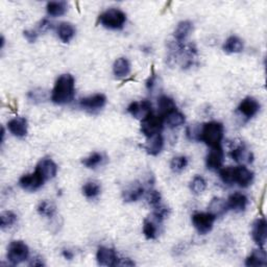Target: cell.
<instances>
[{"mask_svg": "<svg viewBox=\"0 0 267 267\" xmlns=\"http://www.w3.org/2000/svg\"><path fill=\"white\" fill-rule=\"evenodd\" d=\"M76 80L71 74H62L57 80L51 92V100L56 104H67L74 99Z\"/></svg>", "mask_w": 267, "mask_h": 267, "instance_id": "cell-1", "label": "cell"}, {"mask_svg": "<svg viewBox=\"0 0 267 267\" xmlns=\"http://www.w3.org/2000/svg\"><path fill=\"white\" fill-rule=\"evenodd\" d=\"M224 129L223 125L217 121H211L202 124L200 127L199 141L205 142L211 148L221 147Z\"/></svg>", "mask_w": 267, "mask_h": 267, "instance_id": "cell-2", "label": "cell"}, {"mask_svg": "<svg viewBox=\"0 0 267 267\" xmlns=\"http://www.w3.org/2000/svg\"><path fill=\"white\" fill-rule=\"evenodd\" d=\"M98 22L108 29H121L126 22V15L119 8H109L100 14Z\"/></svg>", "mask_w": 267, "mask_h": 267, "instance_id": "cell-3", "label": "cell"}, {"mask_svg": "<svg viewBox=\"0 0 267 267\" xmlns=\"http://www.w3.org/2000/svg\"><path fill=\"white\" fill-rule=\"evenodd\" d=\"M29 250L27 245L20 240H15L9 243L6 253V258L12 265H18L27 260Z\"/></svg>", "mask_w": 267, "mask_h": 267, "instance_id": "cell-4", "label": "cell"}, {"mask_svg": "<svg viewBox=\"0 0 267 267\" xmlns=\"http://www.w3.org/2000/svg\"><path fill=\"white\" fill-rule=\"evenodd\" d=\"M163 125H164L163 117L151 113L148 116H146L144 119L141 120V133L146 138H149L154 135L161 133Z\"/></svg>", "mask_w": 267, "mask_h": 267, "instance_id": "cell-5", "label": "cell"}, {"mask_svg": "<svg viewBox=\"0 0 267 267\" xmlns=\"http://www.w3.org/2000/svg\"><path fill=\"white\" fill-rule=\"evenodd\" d=\"M192 224L200 235L210 233L214 226L216 217L210 212H197L192 215Z\"/></svg>", "mask_w": 267, "mask_h": 267, "instance_id": "cell-6", "label": "cell"}, {"mask_svg": "<svg viewBox=\"0 0 267 267\" xmlns=\"http://www.w3.org/2000/svg\"><path fill=\"white\" fill-rule=\"evenodd\" d=\"M45 181L44 178L36 169L34 173L21 177L19 178V186L26 191L34 192L43 186Z\"/></svg>", "mask_w": 267, "mask_h": 267, "instance_id": "cell-7", "label": "cell"}, {"mask_svg": "<svg viewBox=\"0 0 267 267\" xmlns=\"http://www.w3.org/2000/svg\"><path fill=\"white\" fill-rule=\"evenodd\" d=\"M106 103V97L104 94L97 93L88 97H84L80 100V106L88 112H95L101 110Z\"/></svg>", "mask_w": 267, "mask_h": 267, "instance_id": "cell-8", "label": "cell"}, {"mask_svg": "<svg viewBox=\"0 0 267 267\" xmlns=\"http://www.w3.org/2000/svg\"><path fill=\"white\" fill-rule=\"evenodd\" d=\"M252 237L254 241L263 248L267 239V222L264 217L256 219L252 226Z\"/></svg>", "mask_w": 267, "mask_h": 267, "instance_id": "cell-9", "label": "cell"}, {"mask_svg": "<svg viewBox=\"0 0 267 267\" xmlns=\"http://www.w3.org/2000/svg\"><path fill=\"white\" fill-rule=\"evenodd\" d=\"M254 178V173L245 166H237L233 169L234 184H237L242 188L249 187L253 183Z\"/></svg>", "mask_w": 267, "mask_h": 267, "instance_id": "cell-10", "label": "cell"}, {"mask_svg": "<svg viewBox=\"0 0 267 267\" xmlns=\"http://www.w3.org/2000/svg\"><path fill=\"white\" fill-rule=\"evenodd\" d=\"M152 103L149 100H141V101H133L129 106H127V112H129L134 118L137 119H144L152 112Z\"/></svg>", "mask_w": 267, "mask_h": 267, "instance_id": "cell-11", "label": "cell"}, {"mask_svg": "<svg viewBox=\"0 0 267 267\" xmlns=\"http://www.w3.org/2000/svg\"><path fill=\"white\" fill-rule=\"evenodd\" d=\"M261 105L257 99L253 97L244 98L238 105V112L243 115L245 118L251 119L257 115L260 111Z\"/></svg>", "mask_w": 267, "mask_h": 267, "instance_id": "cell-12", "label": "cell"}, {"mask_svg": "<svg viewBox=\"0 0 267 267\" xmlns=\"http://www.w3.org/2000/svg\"><path fill=\"white\" fill-rule=\"evenodd\" d=\"M96 259L101 266H117L119 257L113 249L100 247L96 254Z\"/></svg>", "mask_w": 267, "mask_h": 267, "instance_id": "cell-13", "label": "cell"}, {"mask_svg": "<svg viewBox=\"0 0 267 267\" xmlns=\"http://www.w3.org/2000/svg\"><path fill=\"white\" fill-rule=\"evenodd\" d=\"M36 169L44 178L45 180H49L55 178L58 174V165L49 158L42 159L38 163Z\"/></svg>", "mask_w": 267, "mask_h": 267, "instance_id": "cell-14", "label": "cell"}, {"mask_svg": "<svg viewBox=\"0 0 267 267\" xmlns=\"http://www.w3.org/2000/svg\"><path fill=\"white\" fill-rule=\"evenodd\" d=\"M227 204L229 210L240 213L245 211V209L248 208L249 198L245 194L240 193V192H235V193L230 195L227 200Z\"/></svg>", "mask_w": 267, "mask_h": 267, "instance_id": "cell-15", "label": "cell"}, {"mask_svg": "<svg viewBox=\"0 0 267 267\" xmlns=\"http://www.w3.org/2000/svg\"><path fill=\"white\" fill-rule=\"evenodd\" d=\"M7 129L13 136L17 138H24L27 135V120L23 117H16L7 122Z\"/></svg>", "mask_w": 267, "mask_h": 267, "instance_id": "cell-16", "label": "cell"}, {"mask_svg": "<svg viewBox=\"0 0 267 267\" xmlns=\"http://www.w3.org/2000/svg\"><path fill=\"white\" fill-rule=\"evenodd\" d=\"M223 151L222 148H212L206 157V165L210 170H219L223 164Z\"/></svg>", "mask_w": 267, "mask_h": 267, "instance_id": "cell-17", "label": "cell"}, {"mask_svg": "<svg viewBox=\"0 0 267 267\" xmlns=\"http://www.w3.org/2000/svg\"><path fill=\"white\" fill-rule=\"evenodd\" d=\"M163 146H164V139L161 133H160L147 138V142L145 143L144 148L148 155L158 156L162 152Z\"/></svg>", "mask_w": 267, "mask_h": 267, "instance_id": "cell-18", "label": "cell"}, {"mask_svg": "<svg viewBox=\"0 0 267 267\" xmlns=\"http://www.w3.org/2000/svg\"><path fill=\"white\" fill-rule=\"evenodd\" d=\"M231 157L235 161L241 164H251L254 161V155L244 144L235 147L231 152Z\"/></svg>", "mask_w": 267, "mask_h": 267, "instance_id": "cell-19", "label": "cell"}, {"mask_svg": "<svg viewBox=\"0 0 267 267\" xmlns=\"http://www.w3.org/2000/svg\"><path fill=\"white\" fill-rule=\"evenodd\" d=\"M144 194V187L139 183H133L122 192V197L125 202H134L140 199Z\"/></svg>", "mask_w": 267, "mask_h": 267, "instance_id": "cell-20", "label": "cell"}, {"mask_svg": "<svg viewBox=\"0 0 267 267\" xmlns=\"http://www.w3.org/2000/svg\"><path fill=\"white\" fill-rule=\"evenodd\" d=\"M192 30H193V23H192L191 21H180L177 25V28L174 33L177 43H184L185 40L192 33Z\"/></svg>", "mask_w": 267, "mask_h": 267, "instance_id": "cell-21", "label": "cell"}, {"mask_svg": "<svg viewBox=\"0 0 267 267\" xmlns=\"http://www.w3.org/2000/svg\"><path fill=\"white\" fill-rule=\"evenodd\" d=\"M266 264H267V256L263 248L254 251L249 257L245 259V265L248 267L266 266Z\"/></svg>", "mask_w": 267, "mask_h": 267, "instance_id": "cell-22", "label": "cell"}, {"mask_svg": "<svg viewBox=\"0 0 267 267\" xmlns=\"http://www.w3.org/2000/svg\"><path fill=\"white\" fill-rule=\"evenodd\" d=\"M160 223H162V222L158 221L153 216H149V218L144 219V222H143V234H144V236H145L146 239H148V240L157 239L158 235H159L158 226Z\"/></svg>", "mask_w": 267, "mask_h": 267, "instance_id": "cell-23", "label": "cell"}, {"mask_svg": "<svg viewBox=\"0 0 267 267\" xmlns=\"http://www.w3.org/2000/svg\"><path fill=\"white\" fill-rule=\"evenodd\" d=\"M131 72V64L126 58L117 59L113 65V73L116 78H125Z\"/></svg>", "mask_w": 267, "mask_h": 267, "instance_id": "cell-24", "label": "cell"}, {"mask_svg": "<svg viewBox=\"0 0 267 267\" xmlns=\"http://www.w3.org/2000/svg\"><path fill=\"white\" fill-rule=\"evenodd\" d=\"M208 209H209V212L211 213V214L214 215L216 218L224 215L229 211L227 201L222 198H219V197L213 198L210 201Z\"/></svg>", "mask_w": 267, "mask_h": 267, "instance_id": "cell-25", "label": "cell"}, {"mask_svg": "<svg viewBox=\"0 0 267 267\" xmlns=\"http://www.w3.org/2000/svg\"><path fill=\"white\" fill-rule=\"evenodd\" d=\"M158 109L160 113L159 115L164 117L168 113L177 110V104L172 97H169L167 95H162L158 99Z\"/></svg>", "mask_w": 267, "mask_h": 267, "instance_id": "cell-26", "label": "cell"}, {"mask_svg": "<svg viewBox=\"0 0 267 267\" xmlns=\"http://www.w3.org/2000/svg\"><path fill=\"white\" fill-rule=\"evenodd\" d=\"M164 123H166L170 129H176V127H178L180 125H183L186 121L185 115L179 112L178 109L168 113L166 116L163 117Z\"/></svg>", "mask_w": 267, "mask_h": 267, "instance_id": "cell-27", "label": "cell"}, {"mask_svg": "<svg viewBox=\"0 0 267 267\" xmlns=\"http://www.w3.org/2000/svg\"><path fill=\"white\" fill-rule=\"evenodd\" d=\"M243 41L237 36H231L224 42L222 49L227 53H239L243 50Z\"/></svg>", "mask_w": 267, "mask_h": 267, "instance_id": "cell-28", "label": "cell"}, {"mask_svg": "<svg viewBox=\"0 0 267 267\" xmlns=\"http://www.w3.org/2000/svg\"><path fill=\"white\" fill-rule=\"evenodd\" d=\"M58 36L64 43H69L76 36V28L71 23L63 22L58 27Z\"/></svg>", "mask_w": 267, "mask_h": 267, "instance_id": "cell-29", "label": "cell"}, {"mask_svg": "<svg viewBox=\"0 0 267 267\" xmlns=\"http://www.w3.org/2000/svg\"><path fill=\"white\" fill-rule=\"evenodd\" d=\"M68 9V3L65 1H51L46 5V10L49 16L60 17L65 15Z\"/></svg>", "mask_w": 267, "mask_h": 267, "instance_id": "cell-30", "label": "cell"}, {"mask_svg": "<svg viewBox=\"0 0 267 267\" xmlns=\"http://www.w3.org/2000/svg\"><path fill=\"white\" fill-rule=\"evenodd\" d=\"M37 210H38L40 215L45 216L47 218H51V217H53L56 215L57 206H56V204L53 201L45 199V200H42L40 202Z\"/></svg>", "mask_w": 267, "mask_h": 267, "instance_id": "cell-31", "label": "cell"}, {"mask_svg": "<svg viewBox=\"0 0 267 267\" xmlns=\"http://www.w3.org/2000/svg\"><path fill=\"white\" fill-rule=\"evenodd\" d=\"M101 192V186L97 181H87L86 184L83 186V193L87 198H95L97 197Z\"/></svg>", "mask_w": 267, "mask_h": 267, "instance_id": "cell-32", "label": "cell"}, {"mask_svg": "<svg viewBox=\"0 0 267 267\" xmlns=\"http://www.w3.org/2000/svg\"><path fill=\"white\" fill-rule=\"evenodd\" d=\"M17 215L12 211H4L0 214V228L2 230L12 228L17 222Z\"/></svg>", "mask_w": 267, "mask_h": 267, "instance_id": "cell-33", "label": "cell"}, {"mask_svg": "<svg viewBox=\"0 0 267 267\" xmlns=\"http://www.w3.org/2000/svg\"><path fill=\"white\" fill-rule=\"evenodd\" d=\"M190 189L196 195L201 194L202 192H205V190L207 189V181H206V179L204 178H202V177H200V176H195L193 178V179L191 180Z\"/></svg>", "mask_w": 267, "mask_h": 267, "instance_id": "cell-34", "label": "cell"}, {"mask_svg": "<svg viewBox=\"0 0 267 267\" xmlns=\"http://www.w3.org/2000/svg\"><path fill=\"white\" fill-rule=\"evenodd\" d=\"M187 165H188V159L184 156L175 157L173 158L172 162H170V168H172L175 174H179L183 172V170L187 167Z\"/></svg>", "mask_w": 267, "mask_h": 267, "instance_id": "cell-35", "label": "cell"}, {"mask_svg": "<svg viewBox=\"0 0 267 267\" xmlns=\"http://www.w3.org/2000/svg\"><path fill=\"white\" fill-rule=\"evenodd\" d=\"M103 161V156L99 153H93L92 155H90L89 157L85 158L82 163L85 167L87 168H95L99 166Z\"/></svg>", "mask_w": 267, "mask_h": 267, "instance_id": "cell-36", "label": "cell"}, {"mask_svg": "<svg viewBox=\"0 0 267 267\" xmlns=\"http://www.w3.org/2000/svg\"><path fill=\"white\" fill-rule=\"evenodd\" d=\"M147 202L149 206L156 208L162 204V195L158 190H151L147 195Z\"/></svg>", "mask_w": 267, "mask_h": 267, "instance_id": "cell-37", "label": "cell"}, {"mask_svg": "<svg viewBox=\"0 0 267 267\" xmlns=\"http://www.w3.org/2000/svg\"><path fill=\"white\" fill-rule=\"evenodd\" d=\"M200 127L199 125H190L187 131H186V134H187V137L188 139H190V140H197L199 141V135H200Z\"/></svg>", "mask_w": 267, "mask_h": 267, "instance_id": "cell-38", "label": "cell"}, {"mask_svg": "<svg viewBox=\"0 0 267 267\" xmlns=\"http://www.w3.org/2000/svg\"><path fill=\"white\" fill-rule=\"evenodd\" d=\"M28 97L35 102L42 101L43 99H45V93L43 90H41V89L35 90V91H31L28 93Z\"/></svg>", "mask_w": 267, "mask_h": 267, "instance_id": "cell-39", "label": "cell"}, {"mask_svg": "<svg viewBox=\"0 0 267 267\" xmlns=\"http://www.w3.org/2000/svg\"><path fill=\"white\" fill-rule=\"evenodd\" d=\"M23 36H24V38L29 42V43H35V42H36L37 39H38V33H37L36 30H33V29L24 30Z\"/></svg>", "mask_w": 267, "mask_h": 267, "instance_id": "cell-40", "label": "cell"}, {"mask_svg": "<svg viewBox=\"0 0 267 267\" xmlns=\"http://www.w3.org/2000/svg\"><path fill=\"white\" fill-rule=\"evenodd\" d=\"M52 28H53V25H52V23L50 22L48 19L42 20L41 22L39 23V26H38L39 31H42V33H44V31H47V30L52 29Z\"/></svg>", "mask_w": 267, "mask_h": 267, "instance_id": "cell-41", "label": "cell"}, {"mask_svg": "<svg viewBox=\"0 0 267 267\" xmlns=\"http://www.w3.org/2000/svg\"><path fill=\"white\" fill-rule=\"evenodd\" d=\"M135 262H133L129 258H119L117 262V266H134Z\"/></svg>", "mask_w": 267, "mask_h": 267, "instance_id": "cell-42", "label": "cell"}, {"mask_svg": "<svg viewBox=\"0 0 267 267\" xmlns=\"http://www.w3.org/2000/svg\"><path fill=\"white\" fill-rule=\"evenodd\" d=\"M29 266H44V262L41 257H34L28 264Z\"/></svg>", "mask_w": 267, "mask_h": 267, "instance_id": "cell-43", "label": "cell"}, {"mask_svg": "<svg viewBox=\"0 0 267 267\" xmlns=\"http://www.w3.org/2000/svg\"><path fill=\"white\" fill-rule=\"evenodd\" d=\"M155 83H156V76L155 74H153V76L148 79V81L146 82V87L148 90H152L155 86Z\"/></svg>", "mask_w": 267, "mask_h": 267, "instance_id": "cell-44", "label": "cell"}, {"mask_svg": "<svg viewBox=\"0 0 267 267\" xmlns=\"http://www.w3.org/2000/svg\"><path fill=\"white\" fill-rule=\"evenodd\" d=\"M62 254H63V257L66 260H72L74 257V254L70 250H64Z\"/></svg>", "mask_w": 267, "mask_h": 267, "instance_id": "cell-45", "label": "cell"}]
</instances>
